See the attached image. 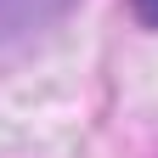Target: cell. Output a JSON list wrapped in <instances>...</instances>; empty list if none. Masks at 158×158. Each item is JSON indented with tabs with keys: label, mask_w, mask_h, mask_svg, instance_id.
Masks as SVG:
<instances>
[{
	"label": "cell",
	"mask_w": 158,
	"mask_h": 158,
	"mask_svg": "<svg viewBox=\"0 0 158 158\" xmlns=\"http://www.w3.org/2000/svg\"><path fill=\"white\" fill-rule=\"evenodd\" d=\"M73 6L79 0H0V45H6V40H28L40 28L62 23Z\"/></svg>",
	"instance_id": "obj_1"
},
{
	"label": "cell",
	"mask_w": 158,
	"mask_h": 158,
	"mask_svg": "<svg viewBox=\"0 0 158 158\" xmlns=\"http://www.w3.org/2000/svg\"><path fill=\"white\" fill-rule=\"evenodd\" d=\"M135 11H141V23H158V0H135Z\"/></svg>",
	"instance_id": "obj_2"
}]
</instances>
